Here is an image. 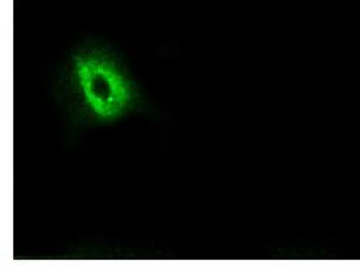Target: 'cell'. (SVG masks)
Listing matches in <instances>:
<instances>
[{
    "mask_svg": "<svg viewBox=\"0 0 360 273\" xmlns=\"http://www.w3.org/2000/svg\"><path fill=\"white\" fill-rule=\"evenodd\" d=\"M56 95L66 119L82 128L115 124L144 107L141 88L122 56L95 41L68 54Z\"/></svg>",
    "mask_w": 360,
    "mask_h": 273,
    "instance_id": "6da1fadb",
    "label": "cell"
}]
</instances>
